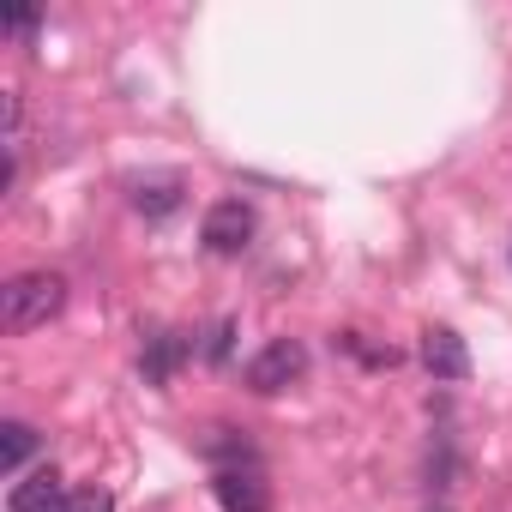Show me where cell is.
Wrapping results in <instances>:
<instances>
[{"label": "cell", "mask_w": 512, "mask_h": 512, "mask_svg": "<svg viewBox=\"0 0 512 512\" xmlns=\"http://www.w3.org/2000/svg\"><path fill=\"white\" fill-rule=\"evenodd\" d=\"M61 308H67V278L61 272H19V278H7V290H0V326L7 332L49 326Z\"/></svg>", "instance_id": "6da1fadb"}, {"label": "cell", "mask_w": 512, "mask_h": 512, "mask_svg": "<svg viewBox=\"0 0 512 512\" xmlns=\"http://www.w3.org/2000/svg\"><path fill=\"white\" fill-rule=\"evenodd\" d=\"M308 374V350L296 344V338H272L260 356L247 362V392H260V398H272V392H284V386H296Z\"/></svg>", "instance_id": "7a4b0ae2"}, {"label": "cell", "mask_w": 512, "mask_h": 512, "mask_svg": "<svg viewBox=\"0 0 512 512\" xmlns=\"http://www.w3.org/2000/svg\"><path fill=\"white\" fill-rule=\"evenodd\" d=\"M199 241H205L211 253H241V247L253 241V205L217 199V205L205 211V223H199Z\"/></svg>", "instance_id": "3957f363"}, {"label": "cell", "mask_w": 512, "mask_h": 512, "mask_svg": "<svg viewBox=\"0 0 512 512\" xmlns=\"http://www.w3.org/2000/svg\"><path fill=\"white\" fill-rule=\"evenodd\" d=\"M67 482H61V470L55 464H37L31 476H19L13 488H7V512H67Z\"/></svg>", "instance_id": "277c9868"}, {"label": "cell", "mask_w": 512, "mask_h": 512, "mask_svg": "<svg viewBox=\"0 0 512 512\" xmlns=\"http://www.w3.org/2000/svg\"><path fill=\"white\" fill-rule=\"evenodd\" d=\"M211 494H217L223 512H272V488H266L260 470H217Z\"/></svg>", "instance_id": "5b68a950"}, {"label": "cell", "mask_w": 512, "mask_h": 512, "mask_svg": "<svg viewBox=\"0 0 512 512\" xmlns=\"http://www.w3.org/2000/svg\"><path fill=\"white\" fill-rule=\"evenodd\" d=\"M422 368H428L434 380H464V374H470L464 338H458L452 326H428V332H422Z\"/></svg>", "instance_id": "8992f818"}, {"label": "cell", "mask_w": 512, "mask_h": 512, "mask_svg": "<svg viewBox=\"0 0 512 512\" xmlns=\"http://www.w3.org/2000/svg\"><path fill=\"white\" fill-rule=\"evenodd\" d=\"M199 458H211L217 470H260V452H253L247 428H223V422L199 434Z\"/></svg>", "instance_id": "52a82bcc"}, {"label": "cell", "mask_w": 512, "mask_h": 512, "mask_svg": "<svg viewBox=\"0 0 512 512\" xmlns=\"http://www.w3.org/2000/svg\"><path fill=\"white\" fill-rule=\"evenodd\" d=\"M181 193H187V181H181V175H145V181H133V211L157 223V217L181 211Z\"/></svg>", "instance_id": "ba28073f"}, {"label": "cell", "mask_w": 512, "mask_h": 512, "mask_svg": "<svg viewBox=\"0 0 512 512\" xmlns=\"http://www.w3.org/2000/svg\"><path fill=\"white\" fill-rule=\"evenodd\" d=\"M187 350H193V344H187L181 332H157V338L145 344V380H151V386H169V374L187 362Z\"/></svg>", "instance_id": "9c48e42d"}, {"label": "cell", "mask_w": 512, "mask_h": 512, "mask_svg": "<svg viewBox=\"0 0 512 512\" xmlns=\"http://www.w3.org/2000/svg\"><path fill=\"white\" fill-rule=\"evenodd\" d=\"M31 452H37V428L31 422H0V470L7 476H25V464H31Z\"/></svg>", "instance_id": "30bf717a"}, {"label": "cell", "mask_w": 512, "mask_h": 512, "mask_svg": "<svg viewBox=\"0 0 512 512\" xmlns=\"http://www.w3.org/2000/svg\"><path fill=\"white\" fill-rule=\"evenodd\" d=\"M67 512H115V494L109 488H73Z\"/></svg>", "instance_id": "8fae6325"}, {"label": "cell", "mask_w": 512, "mask_h": 512, "mask_svg": "<svg viewBox=\"0 0 512 512\" xmlns=\"http://www.w3.org/2000/svg\"><path fill=\"white\" fill-rule=\"evenodd\" d=\"M229 344H235V320H217L205 338V362H229Z\"/></svg>", "instance_id": "7c38bea8"}, {"label": "cell", "mask_w": 512, "mask_h": 512, "mask_svg": "<svg viewBox=\"0 0 512 512\" xmlns=\"http://www.w3.org/2000/svg\"><path fill=\"white\" fill-rule=\"evenodd\" d=\"M37 25H43V19H37L31 7H13V13H7V37H31Z\"/></svg>", "instance_id": "4fadbf2b"}]
</instances>
